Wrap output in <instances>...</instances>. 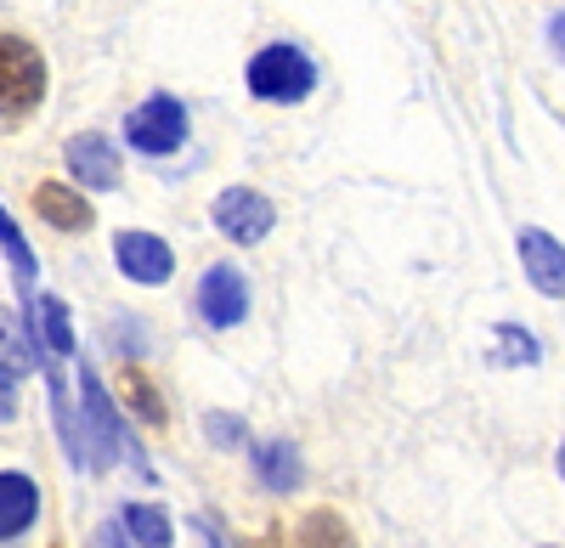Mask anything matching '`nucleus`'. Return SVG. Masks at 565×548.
<instances>
[{
  "instance_id": "19",
  "label": "nucleus",
  "mask_w": 565,
  "mask_h": 548,
  "mask_svg": "<svg viewBox=\"0 0 565 548\" xmlns=\"http://www.w3.org/2000/svg\"><path fill=\"white\" fill-rule=\"evenodd\" d=\"M97 548H125V542H119V526H103V531H97Z\"/></svg>"
},
{
  "instance_id": "2",
  "label": "nucleus",
  "mask_w": 565,
  "mask_h": 548,
  "mask_svg": "<svg viewBox=\"0 0 565 548\" xmlns=\"http://www.w3.org/2000/svg\"><path fill=\"white\" fill-rule=\"evenodd\" d=\"M45 97V57L23 34H0V114L23 119Z\"/></svg>"
},
{
  "instance_id": "7",
  "label": "nucleus",
  "mask_w": 565,
  "mask_h": 548,
  "mask_svg": "<svg viewBox=\"0 0 565 548\" xmlns=\"http://www.w3.org/2000/svg\"><path fill=\"white\" fill-rule=\"evenodd\" d=\"M79 396H85V419H90V430H97V452H90V464L108 470L130 441H125V425H119L114 401H108V390H103V379H97V368H90V362H79Z\"/></svg>"
},
{
  "instance_id": "20",
  "label": "nucleus",
  "mask_w": 565,
  "mask_h": 548,
  "mask_svg": "<svg viewBox=\"0 0 565 548\" xmlns=\"http://www.w3.org/2000/svg\"><path fill=\"white\" fill-rule=\"evenodd\" d=\"M559 475H565V447H559Z\"/></svg>"
},
{
  "instance_id": "1",
  "label": "nucleus",
  "mask_w": 565,
  "mask_h": 548,
  "mask_svg": "<svg viewBox=\"0 0 565 548\" xmlns=\"http://www.w3.org/2000/svg\"><path fill=\"white\" fill-rule=\"evenodd\" d=\"M244 85L260 103H300L317 85V63L300 52V45H260L244 68Z\"/></svg>"
},
{
  "instance_id": "17",
  "label": "nucleus",
  "mask_w": 565,
  "mask_h": 548,
  "mask_svg": "<svg viewBox=\"0 0 565 548\" xmlns=\"http://www.w3.org/2000/svg\"><path fill=\"white\" fill-rule=\"evenodd\" d=\"M18 419V368L12 362H0V425Z\"/></svg>"
},
{
  "instance_id": "13",
  "label": "nucleus",
  "mask_w": 565,
  "mask_h": 548,
  "mask_svg": "<svg viewBox=\"0 0 565 548\" xmlns=\"http://www.w3.org/2000/svg\"><path fill=\"white\" fill-rule=\"evenodd\" d=\"M0 249H7V260H12V271H18V289H23V305L34 300V283H40V260H34V249L23 244V233H18V221L0 209Z\"/></svg>"
},
{
  "instance_id": "3",
  "label": "nucleus",
  "mask_w": 565,
  "mask_h": 548,
  "mask_svg": "<svg viewBox=\"0 0 565 548\" xmlns=\"http://www.w3.org/2000/svg\"><path fill=\"white\" fill-rule=\"evenodd\" d=\"M125 142H130L136 153H148V159L175 153V148L186 142V108L159 90V97H148V103L125 119Z\"/></svg>"
},
{
  "instance_id": "4",
  "label": "nucleus",
  "mask_w": 565,
  "mask_h": 548,
  "mask_svg": "<svg viewBox=\"0 0 565 548\" xmlns=\"http://www.w3.org/2000/svg\"><path fill=\"white\" fill-rule=\"evenodd\" d=\"M215 226H221V238H232V244H260L277 226V209L255 187H226L215 198Z\"/></svg>"
},
{
  "instance_id": "9",
  "label": "nucleus",
  "mask_w": 565,
  "mask_h": 548,
  "mask_svg": "<svg viewBox=\"0 0 565 548\" xmlns=\"http://www.w3.org/2000/svg\"><path fill=\"white\" fill-rule=\"evenodd\" d=\"M514 249H521L532 289L548 294V300H565V244L554 233H543V226H526V233L514 238Z\"/></svg>"
},
{
  "instance_id": "16",
  "label": "nucleus",
  "mask_w": 565,
  "mask_h": 548,
  "mask_svg": "<svg viewBox=\"0 0 565 548\" xmlns=\"http://www.w3.org/2000/svg\"><path fill=\"white\" fill-rule=\"evenodd\" d=\"M204 436L215 447H244V419H232V413H210L204 419Z\"/></svg>"
},
{
  "instance_id": "14",
  "label": "nucleus",
  "mask_w": 565,
  "mask_h": 548,
  "mask_svg": "<svg viewBox=\"0 0 565 548\" xmlns=\"http://www.w3.org/2000/svg\"><path fill=\"white\" fill-rule=\"evenodd\" d=\"M119 526L141 542V548H170V515L164 509H153V504H125V515H119Z\"/></svg>"
},
{
  "instance_id": "15",
  "label": "nucleus",
  "mask_w": 565,
  "mask_h": 548,
  "mask_svg": "<svg viewBox=\"0 0 565 548\" xmlns=\"http://www.w3.org/2000/svg\"><path fill=\"white\" fill-rule=\"evenodd\" d=\"M498 362L503 368H526V362H537V340H526L514 323H498Z\"/></svg>"
},
{
  "instance_id": "6",
  "label": "nucleus",
  "mask_w": 565,
  "mask_h": 548,
  "mask_svg": "<svg viewBox=\"0 0 565 548\" xmlns=\"http://www.w3.org/2000/svg\"><path fill=\"white\" fill-rule=\"evenodd\" d=\"M114 260H119L125 278L141 283V289L170 283V271H175V249H170L159 233H119V238H114Z\"/></svg>"
},
{
  "instance_id": "12",
  "label": "nucleus",
  "mask_w": 565,
  "mask_h": 548,
  "mask_svg": "<svg viewBox=\"0 0 565 548\" xmlns=\"http://www.w3.org/2000/svg\"><path fill=\"white\" fill-rule=\"evenodd\" d=\"M255 475H260L266 492H295L300 475H306L295 441H266V447H255Z\"/></svg>"
},
{
  "instance_id": "11",
  "label": "nucleus",
  "mask_w": 565,
  "mask_h": 548,
  "mask_svg": "<svg viewBox=\"0 0 565 548\" xmlns=\"http://www.w3.org/2000/svg\"><path fill=\"white\" fill-rule=\"evenodd\" d=\"M34 209L52 221L57 233H85V226L97 221V209H90L68 181H40V187H34Z\"/></svg>"
},
{
  "instance_id": "18",
  "label": "nucleus",
  "mask_w": 565,
  "mask_h": 548,
  "mask_svg": "<svg viewBox=\"0 0 565 548\" xmlns=\"http://www.w3.org/2000/svg\"><path fill=\"white\" fill-rule=\"evenodd\" d=\"M548 45L565 57V12H554V23H548Z\"/></svg>"
},
{
  "instance_id": "5",
  "label": "nucleus",
  "mask_w": 565,
  "mask_h": 548,
  "mask_svg": "<svg viewBox=\"0 0 565 548\" xmlns=\"http://www.w3.org/2000/svg\"><path fill=\"white\" fill-rule=\"evenodd\" d=\"M199 316L210 329H238L249 316V283L238 266H210L199 278Z\"/></svg>"
},
{
  "instance_id": "10",
  "label": "nucleus",
  "mask_w": 565,
  "mask_h": 548,
  "mask_svg": "<svg viewBox=\"0 0 565 548\" xmlns=\"http://www.w3.org/2000/svg\"><path fill=\"white\" fill-rule=\"evenodd\" d=\"M40 520V486L23 470H0V542L23 537Z\"/></svg>"
},
{
  "instance_id": "8",
  "label": "nucleus",
  "mask_w": 565,
  "mask_h": 548,
  "mask_svg": "<svg viewBox=\"0 0 565 548\" xmlns=\"http://www.w3.org/2000/svg\"><path fill=\"white\" fill-rule=\"evenodd\" d=\"M63 164H68V175L79 181V187H90V193H108V187H119V148L108 142V136H97V130L68 136Z\"/></svg>"
}]
</instances>
